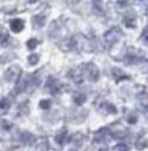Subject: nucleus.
Listing matches in <instances>:
<instances>
[{"label": "nucleus", "instance_id": "6ab92c4d", "mask_svg": "<svg viewBox=\"0 0 148 151\" xmlns=\"http://www.w3.org/2000/svg\"><path fill=\"white\" fill-rule=\"evenodd\" d=\"M99 151H108V150H107V149H105V148H102V149H100Z\"/></svg>", "mask_w": 148, "mask_h": 151}, {"label": "nucleus", "instance_id": "9d476101", "mask_svg": "<svg viewBox=\"0 0 148 151\" xmlns=\"http://www.w3.org/2000/svg\"><path fill=\"white\" fill-rule=\"evenodd\" d=\"M114 151H129V147L123 144V143H120V144H116L114 148H113Z\"/></svg>", "mask_w": 148, "mask_h": 151}, {"label": "nucleus", "instance_id": "20e7f679", "mask_svg": "<svg viewBox=\"0 0 148 151\" xmlns=\"http://www.w3.org/2000/svg\"><path fill=\"white\" fill-rule=\"evenodd\" d=\"M20 139H21V142H22L24 144H26V145H33V144L36 143V141H37L36 136L32 135L31 132H22V134L20 135Z\"/></svg>", "mask_w": 148, "mask_h": 151}, {"label": "nucleus", "instance_id": "2eb2a0df", "mask_svg": "<svg viewBox=\"0 0 148 151\" xmlns=\"http://www.w3.org/2000/svg\"><path fill=\"white\" fill-rule=\"evenodd\" d=\"M1 110H7L9 107V102L7 99H1Z\"/></svg>", "mask_w": 148, "mask_h": 151}, {"label": "nucleus", "instance_id": "f257e3e1", "mask_svg": "<svg viewBox=\"0 0 148 151\" xmlns=\"http://www.w3.org/2000/svg\"><path fill=\"white\" fill-rule=\"evenodd\" d=\"M121 35H122V33H121L120 28H112L110 32L106 33L105 40H106V42H108V43L113 45V43H115L119 39L121 38Z\"/></svg>", "mask_w": 148, "mask_h": 151}, {"label": "nucleus", "instance_id": "6e6552de", "mask_svg": "<svg viewBox=\"0 0 148 151\" xmlns=\"http://www.w3.org/2000/svg\"><path fill=\"white\" fill-rule=\"evenodd\" d=\"M73 100L76 104L81 106V104H83V103H85V101H86V95H85V94H82V93H78V94H75V95H74Z\"/></svg>", "mask_w": 148, "mask_h": 151}, {"label": "nucleus", "instance_id": "0eeeda50", "mask_svg": "<svg viewBox=\"0 0 148 151\" xmlns=\"http://www.w3.org/2000/svg\"><path fill=\"white\" fill-rule=\"evenodd\" d=\"M32 22H33V25L36 27H42L44 24H45V17H42V15H36L32 19Z\"/></svg>", "mask_w": 148, "mask_h": 151}, {"label": "nucleus", "instance_id": "a211bd4d", "mask_svg": "<svg viewBox=\"0 0 148 151\" xmlns=\"http://www.w3.org/2000/svg\"><path fill=\"white\" fill-rule=\"evenodd\" d=\"M28 1H30V2H31V4H34V2H37L38 0H28Z\"/></svg>", "mask_w": 148, "mask_h": 151}, {"label": "nucleus", "instance_id": "1a4fd4ad", "mask_svg": "<svg viewBox=\"0 0 148 151\" xmlns=\"http://www.w3.org/2000/svg\"><path fill=\"white\" fill-rule=\"evenodd\" d=\"M28 62H30V65H32V66H36L38 62H39V54H31L30 56H28Z\"/></svg>", "mask_w": 148, "mask_h": 151}, {"label": "nucleus", "instance_id": "4468645a", "mask_svg": "<svg viewBox=\"0 0 148 151\" xmlns=\"http://www.w3.org/2000/svg\"><path fill=\"white\" fill-rule=\"evenodd\" d=\"M38 45V41L36 39H30L28 41H27V47L30 48V49H34L36 47H37Z\"/></svg>", "mask_w": 148, "mask_h": 151}, {"label": "nucleus", "instance_id": "7ed1b4c3", "mask_svg": "<svg viewBox=\"0 0 148 151\" xmlns=\"http://www.w3.org/2000/svg\"><path fill=\"white\" fill-rule=\"evenodd\" d=\"M87 76L91 81H96L99 77V69L95 67V65L93 63H88L87 65Z\"/></svg>", "mask_w": 148, "mask_h": 151}, {"label": "nucleus", "instance_id": "dca6fc26", "mask_svg": "<svg viewBox=\"0 0 148 151\" xmlns=\"http://www.w3.org/2000/svg\"><path fill=\"white\" fill-rule=\"evenodd\" d=\"M7 39H8V34H7V33H1V45H2V46L6 45Z\"/></svg>", "mask_w": 148, "mask_h": 151}, {"label": "nucleus", "instance_id": "39448f33", "mask_svg": "<svg viewBox=\"0 0 148 151\" xmlns=\"http://www.w3.org/2000/svg\"><path fill=\"white\" fill-rule=\"evenodd\" d=\"M24 28V21L20 20V19H13L11 21V29L14 32V33H19L21 32Z\"/></svg>", "mask_w": 148, "mask_h": 151}, {"label": "nucleus", "instance_id": "f3484780", "mask_svg": "<svg viewBox=\"0 0 148 151\" xmlns=\"http://www.w3.org/2000/svg\"><path fill=\"white\" fill-rule=\"evenodd\" d=\"M135 122H136V117H129V118H128V123L133 124V123H135Z\"/></svg>", "mask_w": 148, "mask_h": 151}, {"label": "nucleus", "instance_id": "f03ea898", "mask_svg": "<svg viewBox=\"0 0 148 151\" xmlns=\"http://www.w3.org/2000/svg\"><path fill=\"white\" fill-rule=\"evenodd\" d=\"M46 88L49 90V93H52V94H54V95L60 91V84H59V82H58L55 78H53V77H48L47 83H46Z\"/></svg>", "mask_w": 148, "mask_h": 151}, {"label": "nucleus", "instance_id": "f8f14e48", "mask_svg": "<svg viewBox=\"0 0 148 151\" xmlns=\"http://www.w3.org/2000/svg\"><path fill=\"white\" fill-rule=\"evenodd\" d=\"M65 137H66V130H62V132L61 134H59L58 136H57V142L59 143V144H62L64 143V141H65Z\"/></svg>", "mask_w": 148, "mask_h": 151}, {"label": "nucleus", "instance_id": "9b49d317", "mask_svg": "<svg viewBox=\"0 0 148 151\" xmlns=\"http://www.w3.org/2000/svg\"><path fill=\"white\" fill-rule=\"evenodd\" d=\"M147 145V141L145 139V138H141V139H139L136 143H135V147L139 149V150H141V149H144L145 147Z\"/></svg>", "mask_w": 148, "mask_h": 151}, {"label": "nucleus", "instance_id": "423d86ee", "mask_svg": "<svg viewBox=\"0 0 148 151\" xmlns=\"http://www.w3.org/2000/svg\"><path fill=\"white\" fill-rule=\"evenodd\" d=\"M123 22L128 26V27H134V22H135V15L133 14V12H128L125 14L123 18Z\"/></svg>", "mask_w": 148, "mask_h": 151}, {"label": "nucleus", "instance_id": "ddd939ff", "mask_svg": "<svg viewBox=\"0 0 148 151\" xmlns=\"http://www.w3.org/2000/svg\"><path fill=\"white\" fill-rule=\"evenodd\" d=\"M40 107L45 110H47L48 108H51V101L49 100H42L40 101Z\"/></svg>", "mask_w": 148, "mask_h": 151}]
</instances>
